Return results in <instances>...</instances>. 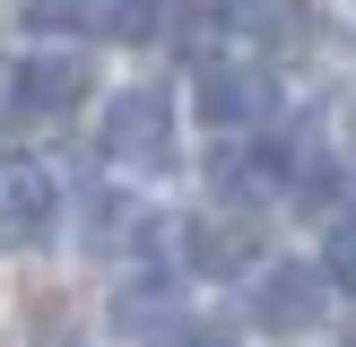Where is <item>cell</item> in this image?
Here are the masks:
<instances>
[{"mask_svg": "<svg viewBox=\"0 0 356 347\" xmlns=\"http://www.w3.org/2000/svg\"><path fill=\"white\" fill-rule=\"evenodd\" d=\"M165 148H174V104L156 96V87L104 96V156H122V165H165Z\"/></svg>", "mask_w": 356, "mask_h": 347, "instance_id": "cell-1", "label": "cell"}, {"mask_svg": "<svg viewBox=\"0 0 356 347\" xmlns=\"http://www.w3.org/2000/svg\"><path fill=\"white\" fill-rule=\"evenodd\" d=\"M322 304H330V278L313 269V260H270L261 287H252V321L261 330H313Z\"/></svg>", "mask_w": 356, "mask_h": 347, "instance_id": "cell-2", "label": "cell"}, {"mask_svg": "<svg viewBox=\"0 0 356 347\" xmlns=\"http://www.w3.org/2000/svg\"><path fill=\"white\" fill-rule=\"evenodd\" d=\"M52 217H61L52 174H35V165H9V174H0V243H9V252L52 243Z\"/></svg>", "mask_w": 356, "mask_h": 347, "instance_id": "cell-3", "label": "cell"}, {"mask_svg": "<svg viewBox=\"0 0 356 347\" xmlns=\"http://www.w3.org/2000/svg\"><path fill=\"white\" fill-rule=\"evenodd\" d=\"M87 87H96V69L79 52H35V61H17L9 104L17 113H70V104H87Z\"/></svg>", "mask_w": 356, "mask_h": 347, "instance_id": "cell-4", "label": "cell"}, {"mask_svg": "<svg viewBox=\"0 0 356 347\" xmlns=\"http://www.w3.org/2000/svg\"><path fill=\"white\" fill-rule=\"evenodd\" d=\"M270 104H278V87H270V69H261V61H209V69H200V113L218 121V130L261 121Z\"/></svg>", "mask_w": 356, "mask_h": 347, "instance_id": "cell-5", "label": "cell"}, {"mask_svg": "<svg viewBox=\"0 0 356 347\" xmlns=\"http://www.w3.org/2000/svg\"><path fill=\"white\" fill-rule=\"evenodd\" d=\"M183 260H191L200 278L252 269V226H235V217H191V226H183Z\"/></svg>", "mask_w": 356, "mask_h": 347, "instance_id": "cell-6", "label": "cell"}, {"mask_svg": "<svg viewBox=\"0 0 356 347\" xmlns=\"http://www.w3.org/2000/svg\"><path fill=\"white\" fill-rule=\"evenodd\" d=\"M174 312H183V304H174V287H165V278H131V287L113 295V330H131V339L165 330ZM174 330H183V321H174Z\"/></svg>", "mask_w": 356, "mask_h": 347, "instance_id": "cell-7", "label": "cell"}, {"mask_svg": "<svg viewBox=\"0 0 356 347\" xmlns=\"http://www.w3.org/2000/svg\"><path fill=\"white\" fill-rule=\"evenodd\" d=\"M235 26H243V35H261V44H305L313 17H305V0H243Z\"/></svg>", "mask_w": 356, "mask_h": 347, "instance_id": "cell-8", "label": "cell"}, {"mask_svg": "<svg viewBox=\"0 0 356 347\" xmlns=\"http://www.w3.org/2000/svg\"><path fill=\"white\" fill-rule=\"evenodd\" d=\"M183 17V0H113L104 9V35L113 44H156V26H174Z\"/></svg>", "mask_w": 356, "mask_h": 347, "instance_id": "cell-9", "label": "cell"}, {"mask_svg": "<svg viewBox=\"0 0 356 347\" xmlns=\"http://www.w3.org/2000/svg\"><path fill=\"white\" fill-rule=\"evenodd\" d=\"M322 278H330L339 295H356V217L330 226V243H322Z\"/></svg>", "mask_w": 356, "mask_h": 347, "instance_id": "cell-10", "label": "cell"}, {"mask_svg": "<svg viewBox=\"0 0 356 347\" xmlns=\"http://www.w3.org/2000/svg\"><path fill=\"white\" fill-rule=\"evenodd\" d=\"M296 200L330 208V200H339V165H330V156H305V165H296Z\"/></svg>", "mask_w": 356, "mask_h": 347, "instance_id": "cell-11", "label": "cell"}, {"mask_svg": "<svg viewBox=\"0 0 356 347\" xmlns=\"http://www.w3.org/2000/svg\"><path fill=\"white\" fill-rule=\"evenodd\" d=\"M174 347H243V330H235V321H183Z\"/></svg>", "mask_w": 356, "mask_h": 347, "instance_id": "cell-12", "label": "cell"}, {"mask_svg": "<svg viewBox=\"0 0 356 347\" xmlns=\"http://www.w3.org/2000/svg\"><path fill=\"white\" fill-rule=\"evenodd\" d=\"M79 9H87V0H35V9H26V26H70Z\"/></svg>", "mask_w": 356, "mask_h": 347, "instance_id": "cell-13", "label": "cell"}, {"mask_svg": "<svg viewBox=\"0 0 356 347\" xmlns=\"http://www.w3.org/2000/svg\"><path fill=\"white\" fill-rule=\"evenodd\" d=\"M70 304H44V321H35V347H70V321H61Z\"/></svg>", "mask_w": 356, "mask_h": 347, "instance_id": "cell-14", "label": "cell"}]
</instances>
